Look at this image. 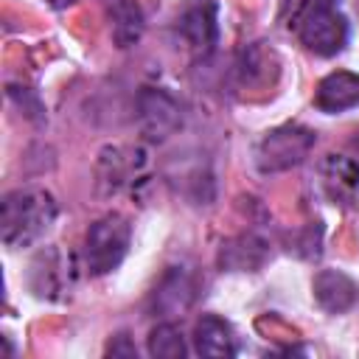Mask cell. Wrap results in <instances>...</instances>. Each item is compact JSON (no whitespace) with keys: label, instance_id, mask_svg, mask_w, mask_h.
<instances>
[{"label":"cell","instance_id":"cell-16","mask_svg":"<svg viewBox=\"0 0 359 359\" xmlns=\"http://www.w3.org/2000/svg\"><path fill=\"white\" fill-rule=\"evenodd\" d=\"M149 353L154 359H182L188 353L182 328L174 325L171 320H163L160 325H154L149 334Z\"/></svg>","mask_w":359,"mask_h":359},{"label":"cell","instance_id":"cell-10","mask_svg":"<svg viewBox=\"0 0 359 359\" xmlns=\"http://www.w3.org/2000/svg\"><path fill=\"white\" fill-rule=\"evenodd\" d=\"M314 107L320 112H325V115H337V112L359 107V73H351V70L328 73L317 84Z\"/></svg>","mask_w":359,"mask_h":359},{"label":"cell","instance_id":"cell-20","mask_svg":"<svg viewBox=\"0 0 359 359\" xmlns=\"http://www.w3.org/2000/svg\"><path fill=\"white\" fill-rule=\"evenodd\" d=\"M48 3H50L53 8H67V6H73L76 0H48Z\"/></svg>","mask_w":359,"mask_h":359},{"label":"cell","instance_id":"cell-8","mask_svg":"<svg viewBox=\"0 0 359 359\" xmlns=\"http://www.w3.org/2000/svg\"><path fill=\"white\" fill-rule=\"evenodd\" d=\"M269 261V244L255 233H241L219 247V266L227 272H258Z\"/></svg>","mask_w":359,"mask_h":359},{"label":"cell","instance_id":"cell-4","mask_svg":"<svg viewBox=\"0 0 359 359\" xmlns=\"http://www.w3.org/2000/svg\"><path fill=\"white\" fill-rule=\"evenodd\" d=\"M300 42L317 56H337L348 45V20L334 6L303 8L300 14Z\"/></svg>","mask_w":359,"mask_h":359},{"label":"cell","instance_id":"cell-2","mask_svg":"<svg viewBox=\"0 0 359 359\" xmlns=\"http://www.w3.org/2000/svg\"><path fill=\"white\" fill-rule=\"evenodd\" d=\"M132 244V224L121 213L95 219L84 236V269L90 275H107L121 266Z\"/></svg>","mask_w":359,"mask_h":359},{"label":"cell","instance_id":"cell-5","mask_svg":"<svg viewBox=\"0 0 359 359\" xmlns=\"http://www.w3.org/2000/svg\"><path fill=\"white\" fill-rule=\"evenodd\" d=\"M135 107L140 132L149 143H163L182 126V109L174 101V95L163 87H140Z\"/></svg>","mask_w":359,"mask_h":359},{"label":"cell","instance_id":"cell-21","mask_svg":"<svg viewBox=\"0 0 359 359\" xmlns=\"http://www.w3.org/2000/svg\"><path fill=\"white\" fill-rule=\"evenodd\" d=\"M353 146H356V149H359V137H356V140H353Z\"/></svg>","mask_w":359,"mask_h":359},{"label":"cell","instance_id":"cell-19","mask_svg":"<svg viewBox=\"0 0 359 359\" xmlns=\"http://www.w3.org/2000/svg\"><path fill=\"white\" fill-rule=\"evenodd\" d=\"M337 0H303V8H314V6H334Z\"/></svg>","mask_w":359,"mask_h":359},{"label":"cell","instance_id":"cell-9","mask_svg":"<svg viewBox=\"0 0 359 359\" xmlns=\"http://www.w3.org/2000/svg\"><path fill=\"white\" fill-rule=\"evenodd\" d=\"M311 294L317 300V306L328 314H342L348 309H353L356 297H359V289L356 283L339 272V269H320L311 280Z\"/></svg>","mask_w":359,"mask_h":359},{"label":"cell","instance_id":"cell-17","mask_svg":"<svg viewBox=\"0 0 359 359\" xmlns=\"http://www.w3.org/2000/svg\"><path fill=\"white\" fill-rule=\"evenodd\" d=\"M129 171H132V160H126L118 146H107L101 151V160H98V182L107 185V194H115L121 185H126L129 182Z\"/></svg>","mask_w":359,"mask_h":359},{"label":"cell","instance_id":"cell-12","mask_svg":"<svg viewBox=\"0 0 359 359\" xmlns=\"http://www.w3.org/2000/svg\"><path fill=\"white\" fill-rule=\"evenodd\" d=\"M236 334L230 328L227 320H222L219 314H202L194 325V351L199 356L208 359H219V356H233L236 353Z\"/></svg>","mask_w":359,"mask_h":359},{"label":"cell","instance_id":"cell-6","mask_svg":"<svg viewBox=\"0 0 359 359\" xmlns=\"http://www.w3.org/2000/svg\"><path fill=\"white\" fill-rule=\"evenodd\" d=\"M196 289H199V280H196L194 269H188V266H168L165 275L160 278V283L151 292V300H149L151 317H157V320L182 317L194 306Z\"/></svg>","mask_w":359,"mask_h":359},{"label":"cell","instance_id":"cell-3","mask_svg":"<svg viewBox=\"0 0 359 359\" xmlns=\"http://www.w3.org/2000/svg\"><path fill=\"white\" fill-rule=\"evenodd\" d=\"M317 143V135L309 126L300 123H283L269 129L258 149H255V165L261 174H280L294 165H300Z\"/></svg>","mask_w":359,"mask_h":359},{"label":"cell","instance_id":"cell-18","mask_svg":"<svg viewBox=\"0 0 359 359\" xmlns=\"http://www.w3.org/2000/svg\"><path fill=\"white\" fill-rule=\"evenodd\" d=\"M107 356H137V348L126 334H115L107 345Z\"/></svg>","mask_w":359,"mask_h":359},{"label":"cell","instance_id":"cell-13","mask_svg":"<svg viewBox=\"0 0 359 359\" xmlns=\"http://www.w3.org/2000/svg\"><path fill=\"white\" fill-rule=\"evenodd\" d=\"M236 67H238V81L244 87H266V84H275V79L280 73L278 53L269 45H264V42L247 45Z\"/></svg>","mask_w":359,"mask_h":359},{"label":"cell","instance_id":"cell-11","mask_svg":"<svg viewBox=\"0 0 359 359\" xmlns=\"http://www.w3.org/2000/svg\"><path fill=\"white\" fill-rule=\"evenodd\" d=\"M31 292L45 300H62L65 286H70V278L65 272V258L59 250L48 247L31 261Z\"/></svg>","mask_w":359,"mask_h":359},{"label":"cell","instance_id":"cell-1","mask_svg":"<svg viewBox=\"0 0 359 359\" xmlns=\"http://www.w3.org/2000/svg\"><path fill=\"white\" fill-rule=\"evenodd\" d=\"M0 236L11 250L31 247L56 222V199L45 188H14L3 196Z\"/></svg>","mask_w":359,"mask_h":359},{"label":"cell","instance_id":"cell-7","mask_svg":"<svg viewBox=\"0 0 359 359\" xmlns=\"http://www.w3.org/2000/svg\"><path fill=\"white\" fill-rule=\"evenodd\" d=\"M180 31L196 56L205 59L208 53H213L216 42H219V8H216V3L213 0H196L194 6H188L182 20H180Z\"/></svg>","mask_w":359,"mask_h":359},{"label":"cell","instance_id":"cell-14","mask_svg":"<svg viewBox=\"0 0 359 359\" xmlns=\"http://www.w3.org/2000/svg\"><path fill=\"white\" fill-rule=\"evenodd\" d=\"M146 31V17L137 0H112L109 6V34L118 48H132Z\"/></svg>","mask_w":359,"mask_h":359},{"label":"cell","instance_id":"cell-15","mask_svg":"<svg viewBox=\"0 0 359 359\" xmlns=\"http://www.w3.org/2000/svg\"><path fill=\"white\" fill-rule=\"evenodd\" d=\"M323 182H325V191L331 194V199L351 202L353 194L359 191V163H353L351 157L331 154L323 163Z\"/></svg>","mask_w":359,"mask_h":359}]
</instances>
